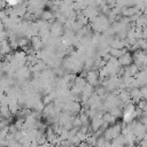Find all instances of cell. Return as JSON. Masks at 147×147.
<instances>
[{
	"mask_svg": "<svg viewBox=\"0 0 147 147\" xmlns=\"http://www.w3.org/2000/svg\"><path fill=\"white\" fill-rule=\"evenodd\" d=\"M21 1H22V0H6V2H7L8 5H10V6H16V5H18Z\"/></svg>",
	"mask_w": 147,
	"mask_h": 147,
	"instance_id": "1",
	"label": "cell"
}]
</instances>
